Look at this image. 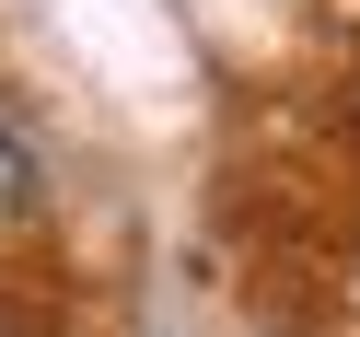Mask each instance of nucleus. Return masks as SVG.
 <instances>
[{
  "label": "nucleus",
  "mask_w": 360,
  "mask_h": 337,
  "mask_svg": "<svg viewBox=\"0 0 360 337\" xmlns=\"http://www.w3.org/2000/svg\"><path fill=\"white\" fill-rule=\"evenodd\" d=\"M12 198H24V151L0 140V210H12Z\"/></svg>",
  "instance_id": "obj_1"
}]
</instances>
